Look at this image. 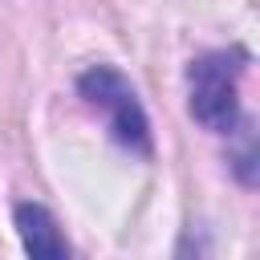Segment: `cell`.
Segmentation results:
<instances>
[{
    "label": "cell",
    "instance_id": "6da1fadb",
    "mask_svg": "<svg viewBox=\"0 0 260 260\" xmlns=\"http://www.w3.org/2000/svg\"><path fill=\"white\" fill-rule=\"evenodd\" d=\"M240 73L244 53H203L187 65V98L199 126L215 134H232L240 126Z\"/></svg>",
    "mask_w": 260,
    "mask_h": 260
},
{
    "label": "cell",
    "instance_id": "7a4b0ae2",
    "mask_svg": "<svg viewBox=\"0 0 260 260\" xmlns=\"http://www.w3.org/2000/svg\"><path fill=\"white\" fill-rule=\"evenodd\" d=\"M77 93L93 110H102L110 118V130H114V138L122 146H130L138 154H150V122H146V110H142L138 93L130 89V81L118 69H110V65L85 69L77 77Z\"/></svg>",
    "mask_w": 260,
    "mask_h": 260
},
{
    "label": "cell",
    "instance_id": "3957f363",
    "mask_svg": "<svg viewBox=\"0 0 260 260\" xmlns=\"http://www.w3.org/2000/svg\"><path fill=\"white\" fill-rule=\"evenodd\" d=\"M12 219H16V232H20V244H24L28 256H37V260H65L69 256V244L57 232V219L49 215V207H41V203H16Z\"/></svg>",
    "mask_w": 260,
    "mask_h": 260
}]
</instances>
